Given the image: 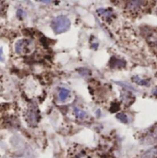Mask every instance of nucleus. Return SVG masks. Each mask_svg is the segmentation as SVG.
<instances>
[{
  "label": "nucleus",
  "mask_w": 157,
  "mask_h": 158,
  "mask_svg": "<svg viewBox=\"0 0 157 158\" xmlns=\"http://www.w3.org/2000/svg\"><path fill=\"white\" fill-rule=\"evenodd\" d=\"M1 55H2V48H0V60H2V57H1Z\"/></svg>",
  "instance_id": "obj_18"
},
{
  "label": "nucleus",
  "mask_w": 157,
  "mask_h": 158,
  "mask_svg": "<svg viewBox=\"0 0 157 158\" xmlns=\"http://www.w3.org/2000/svg\"><path fill=\"white\" fill-rule=\"evenodd\" d=\"M152 94L155 96V97H157V88H155V89H154L152 90Z\"/></svg>",
  "instance_id": "obj_17"
},
{
  "label": "nucleus",
  "mask_w": 157,
  "mask_h": 158,
  "mask_svg": "<svg viewBox=\"0 0 157 158\" xmlns=\"http://www.w3.org/2000/svg\"><path fill=\"white\" fill-rule=\"evenodd\" d=\"M38 2H42V3H45V4H50L53 2V0H36Z\"/></svg>",
  "instance_id": "obj_16"
},
{
  "label": "nucleus",
  "mask_w": 157,
  "mask_h": 158,
  "mask_svg": "<svg viewBox=\"0 0 157 158\" xmlns=\"http://www.w3.org/2000/svg\"><path fill=\"white\" fill-rule=\"evenodd\" d=\"M74 115L76 116L77 118H80V119H84V118L87 117V114H86L84 111L78 109V107L74 108Z\"/></svg>",
  "instance_id": "obj_13"
},
{
  "label": "nucleus",
  "mask_w": 157,
  "mask_h": 158,
  "mask_svg": "<svg viewBox=\"0 0 157 158\" xmlns=\"http://www.w3.org/2000/svg\"><path fill=\"white\" fill-rule=\"evenodd\" d=\"M33 41L29 39H21L15 45V51L19 55H26L33 51Z\"/></svg>",
  "instance_id": "obj_4"
},
{
  "label": "nucleus",
  "mask_w": 157,
  "mask_h": 158,
  "mask_svg": "<svg viewBox=\"0 0 157 158\" xmlns=\"http://www.w3.org/2000/svg\"><path fill=\"white\" fill-rule=\"evenodd\" d=\"M141 158H157V149L156 148H152L148 150L147 152H145Z\"/></svg>",
  "instance_id": "obj_11"
},
{
  "label": "nucleus",
  "mask_w": 157,
  "mask_h": 158,
  "mask_svg": "<svg viewBox=\"0 0 157 158\" xmlns=\"http://www.w3.org/2000/svg\"><path fill=\"white\" fill-rule=\"evenodd\" d=\"M144 38L151 49L157 54V30L146 28L143 31Z\"/></svg>",
  "instance_id": "obj_3"
},
{
  "label": "nucleus",
  "mask_w": 157,
  "mask_h": 158,
  "mask_svg": "<svg viewBox=\"0 0 157 158\" xmlns=\"http://www.w3.org/2000/svg\"><path fill=\"white\" fill-rule=\"evenodd\" d=\"M116 117L117 119H119L121 122H123V123H128V117L126 114L124 113H118L116 115Z\"/></svg>",
  "instance_id": "obj_14"
},
{
  "label": "nucleus",
  "mask_w": 157,
  "mask_h": 158,
  "mask_svg": "<svg viewBox=\"0 0 157 158\" xmlns=\"http://www.w3.org/2000/svg\"><path fill=\"white\" fill-rule=\"evenodd\" d=\"M125 62L119 60V59H116V57H112L111 60H110V66L113 69H119V68H123L125 67Z\"/></svg>",
  "instance_id": "obj_10"
},
{
  "label": "nucleus",
  "mask_w": 157,
  "mask_h": 158,
  "mask_svg": "<svg viewBox=\"0 0 157 158\" xmlns=\"http://www.w3.org/2000/svg\"><path fill=\"white\" fill-rule=\"evenodd\" d=\"M132 81L135 82V83L141 85V86H149L150 85V81L149 80H140L138 76H134L132 78Z\"/></svg>",
  "instance_id": "obj_12"
},
{
  "label": "nucleus",
  "mask_w": 157,
  "mask_h": 158,
  "mask_svg": "<svg viewBox=\"0 0 157 158\" xmlns=\"http://www.w3.org/2000/svg\"><path fill=\"white\" fill-rule=\"evenodd\" d=\"M27 120L31 125H35L38 121V113L34 108L30 109L27 113Z\"/></svg>",
  "instance_id": "obj_7"
},
{
  "label": "nucleus",
  "mask_w": 157,
  "mask_h": 158,
  "mask_svg": "<svg viewBox=\"0 0 157 158\" xmlns=\"http://www.w3.org/2000/svg\"><path fill=\"white\" fill-rule=\"evenodd\" d=\"M121 99H122V102L124 104L129 106L133 102L135 101V97H133V95L127 90H124L122 93H121Z\"/></svg>",
  "instance_id": "obj_6"
},
{
  "label": "nucleus",
  "mask_w": 157,
  "mask_h": 158,
  "mask_svg": "<svg viewBox=\"0 0 157 158\" xmlns=\"http://www.w3.org/2000/svg\"><path fill=\"white\" fill-rule=\"evenodd\" d=\"M70 96V93L69 90H67L65 88H60L58 91V99L61 102H65L66 100H68V98Z\"/></svg>",
  "instance_id": "obj_9"
},
{
  "label": "nucleus",
  "mask_w": 157,
  "mask_h": 158,
  "mask_svg": "<svg viewBox=\"0 0 157 158\" xmlns=\"http://www.w3.org/2000/svg\"><path fill=\"white\" fill-rule=\"evenodd\" d=\"M154 5V0H128L126 3L125 12L130 17H138L149 12Z\"/></svg>",
  "instance_id": "obj_1"
},
{
  "label": "nucleus",
  "mask_w": 157,
  "mask_h": 158,
  "mask_svg": "<svg viewBox=\"0 0 157 158\" xmlns=\"http://www.w3.org/2000/svg\"><path fill=\"white\" fill-rule=\"evenodd\" d=\"M51 27L57 34L66 33L70 27V21L66 16H58L52 21Z\"/></svg>",
  "instance_id": "obj_2"
},
{
  "label": "nucleus",
  "mask_w": 157,
  "mask_h": 158,
  "mask_svg": "<svg viewBox=\"0 0 157 158\" xmlns=\"http://www.w3.org/2000/svg\"><path fill=\"white\" fill-rule=\"evenodd\" d=\"M97 14L100 15L104 19H105V21L111 19L114 16L113 10H111L110 9H97Z\"/></svg>",
  "instance_id": "obj_8"
},
{
  "label": "nucleus",
  "mask_w": 157,
  "mask_h": 158,
  "mask_svg": "<svg viewBox=\"0 0 157 158\" xmlns=\"http://www.w3.org/2000/svg\"><path fill=\"white\" fill-rule=\"evenodd\" d=\"M69 158H91L88 150L80 145H75L71 147L69 152Z\"/></svg>",
  "instance_id": "obj_5"
},
{
  "label": "nucleus",
  "mask_w": 157,
  "mask_h": 158,
  "mask_svg": "<svg viewBox=\"0 0 157 158\" xmlns=\"http://www.w3.org/2000/svg\"><path fill=\"white\" fill-rule=\"evenodd\" d=\"M23 14H24V12H23L22 9H18V11H17V17L19 19H22Z\"/></svg>",
  "instance_id": "obj_15"
}]
</instances>
